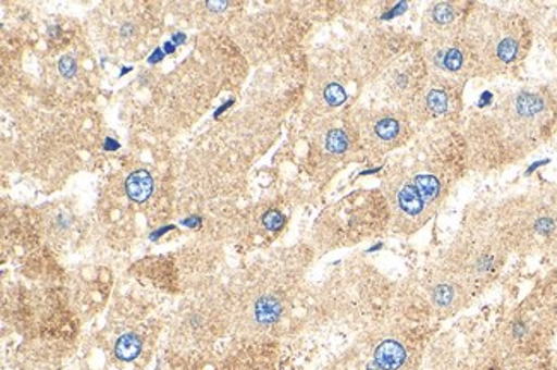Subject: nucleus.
Listing matches in <instances>:
<instances>
[{"instance_id": "nucleus-6", "label": "nucleus", "mask_w": 557, "mask_h": 370, "mask_svg": "<svg viewBox=\"0 0 557 370\" xmlns=\"http://www.w3.org/2000/svg\"><path fill=\"white\" fill-rule=\"evenodd\" d=\"M488 208L509 254L549 252L557 238V211L545 198L544 190L511 194Z\"/></svg>"}, {"instance_id": "nucleus-16", "label": "nucleus", "mask_w": 557, "mask_h": 370, "mask_svg": "<svg viewBox=\"0 0 557 370\" xmlns=\"http://www.w3.org/2000/svg\"><path fill=\"white\" fill-rule=\"evenodd\" d=\"M139 351H141V342H139L138 336H134V334L122 336L117 342V346H115V354H117L121 360H126V362L138 357Z\"/></svg>"}, {"instance_id": "nucleus-20", "label": "nucleus", "mask_w": 557, "mask_h": 370, "mask_svg": "<svg viewBox=\"0 0 557 370\" xmlns=\"http://www.w3.org/2000/svg\"><path fill=\"white\" fill-rule=\"evenodd\" d=\"M59 69H61L62 76L73 77L74 73H76V61H74L73 57H64L59 62Z\"/></svg>"}, {"instance_id": "nucleus-17", "label": "nucleus", "mask_w": 557, "mask_h": 370, "mask_svg": "<svg viewBox=\"0 0 557 370\" xmlns=\"http://www.w3.org/2000/svg\"><path fill=\"white\" fill-rule=\"evenodd\" d=\"M323 98L327 106L336 109V107H342L347 101V89H345V86L339 81H332V83H327L324 86Z\"/></svg>"}, {"instance_id": "nucleus-25", "label": "nucleus", "mask_w": 557, "mask_h": 370, "mask_svg": "<svg viewBox=\"0 0 557 370\" xmlns=\"http://www.w3.org/2000/svg\"><path fill=\"white\" fill-rule=\"evenodd\" d=\"M163 57V50H157V52L153 53V57H151L150 62L151 64H154V62L160 61Z\"/></svg>"}, {"instance_id": "nucleus-4", "label": "nucleus", "mask_w": 557, "mask_h": 370, "mask_svg": "<svg viewBox=\"0 0 557 370\" xmlns=\"http://www.w3.org/2000/svg\"><path fill=\"white\" fill-rule=\"evenodd\" d=\"M509 256L488 205H472L436 261L463 280L475 297H481L502 276Z\"/></svg>"}, {"instance_id": "nucleus-10", "label": "nucleus", "mask_w": 557, "mask_h": 370, "mask_svg": "<svg viewBox=\"0 0 557 370\" xmlns=\"http://www.w3.org/2000/svg\"><path fill=\"white\" fill-rule=\"evenodd\" d=\"M422 49L431 79L463 89L469 85V81L475 79L472 57L465 41L463 32L451 37L422 41Z\"/></svg>"}, {"instance_id": "nucleus-15", "label": "nucleus", "mask_w": 557, "mask_h": 370, "mask_svg": "<svg viewBox=\"0 0 557 370\" xmlns=\"http://www.w3.org/2000/svg\"><path fill=\"white\" fill-rule=\"evenodd\" d=\"M126 189L133 201L145 202L153 193V178L146 170H138L127 178Z\"/></svg>"}, {"instance_id": "nucleus-3", "label": "nucleus", "mask_w": 557, "mask_h": 370, "mask_svg": "<svg viewBox=\"0 0 557 370\" xmlns=\"http://www.w3.org/2000/svg\"><path fill=\"white\" fill-rule=\"evenodd\" d=\"M475 79H513L525 67L533 47V26L525 14L473 2L465 21Z\"/></svg>"}, {"instance_id": "nucleus-11", "label": "nucleus", "mask_w": 557, "mask_h": 370, "mask_svg": "<svg viewBox=\"0 0 557 370\" xmlns=\"http://www.w3.org/2000/svg\"><path fill=\"white\" fill-rule=\"evenodd\" d=\"M463 88L446 85L429 77L428 85L420 91L412 106L408 107L417 131H424L431 125L457 122L461 124L465 115Z\"/></svg>"}, {"instance_id": "nucleus-9", "label": "nucleus", "mask_w": 557, "mask_h": 370, "mask_svg": "<svg viewBox=\"0 0 557 370\" xmlns=\"http://www.w3.org/2000/svg\"><path fill=\"white\" fill-rule=\"evenodd\" d=\"M388 226H392V210L386 196L380 193H359L336 206L330 223L332 235L324 240L354 244Z\"/></svg>"}, {"instance_id": "nucleus-18", "label": "nucleus", "mask_w": 557, "mask_h": 370, "mask_svg": "<svg viewBox=\"0 0 557 370\" xmlns=\"http://www.w3.org/2000/svg\"><path fill=\"white\" fill-rule=\"evenodd\" d=\"M537 291L545 298V303L549 304L557 318V270H554V273L545 278L544 282L537 286Z\"/></svg>"}, {"instance_id": "nucleus-22", "label": "nucleus", "mask_w": 557, "mask_h": 370, "mask_svg": "<svg viewBox=\"0 0 557 370\" xmlns=\"http://www.w3.org/2000/svg\"><path fill=\"white\" fill-rule=\"evenodd\" d=\"M547 256H549L550 261H553L554 270H557V238L553 247H550L549 252H547Z\"/></svg>"}, {"instance_id": "nucleus-19", "label": "nucleus", "mask_w": 557, "mask_h": 370, "mask_svg": "<svg viewBox=\"0 0 557 370\" xmlns=\"http://www.w3.org/2000/svg\"><path fill=\"white\" fill-rule=\"evenodd\" d=\"M285 223H287V217L282 211L270 210L263 214L264 229L270 230V232H280Z\"/></svg>"}, {"instance_id": "nucleus-1", "label": "nucleus", "mask_w": 557, "mask_h": 370, "mask_svg": "<svg viewBox=\"0 0 557 370\" xmlns=\"http://www.w3.org/2000/svg\"><path fill=\"white\" fill-rule=\"evenodd\" d=\"M469 173L461 124L446 122L420 131L386 178L393 232L413 235L424 229Z\"/></svg>"}, {"instance_id": "nucleus-2", "label": "nucleus", "mask_w": 557, "mask_h": 370, "mask_svg": "<svg viewBox=\"0 0 557 370\" xmlns=\"http://www.w3.org/2000/svg\"><path fill=\"white\" fill-rule=\"evenodd\" d=\"M470 173L499 175L557 137V101L549 86H521L461 119Z\"/></svg>"}, {"instance_id": "nucleus-27", "label": "nucleus", "mask_w": 557, "mask_h": 370, "mask_svg": "<svg viewBox=\"0 0 557 370\" xmlns=\"http://www.w3.org/2000/svg\"><path fill=\"white\" fill-rule=\"evenodd\" d=\"M174 50H175L174 45H172V44L165 45V52L172 53V52H174Z\"/></svg>"}, {"instance_id": "nucleus-13", "label": "nucleus", "mask_w": 557, "mask_h": 370, "mask_svg": "<svg viewBox=\"0 0 557 370\" xmlns=\"http://www.w3.org/2000/svg\"><path fill=\"white\" fill-rule=\"evenodd\" d=\"M472 4L473 2L443 0L425 5L420 16V40H436L463 32Z\"/></svg>"}, {"instance_id": "nucleus-5", "label": "nucleus", "mask_w": 557, "mask_h": 370, "mask_svg": "<svg viewBox=\"0 0 557 370\" xmlns=\"http://www.w3.org/2000/svg\"><path fill=\"white\" fill-rule=\"evenodd\" d=\"M428 370H557L556 360L547 351L537 357L505 354L488 338L487 331L469 324H455L436 334L425 355Z\"/></svg>"}, {"instance_id": "nucleus-21", "label": "nucleus", "mask_w": 557, "mask_h": 370, "mask_svg": "<svg viewBox=\"0 0 557 370\" xmlns=\"http://www.w3.org/2000/svg\"><path fill=\"white\" fill-rule=\"evenodd\" d=\"M544 194L545 198L549 199L554 210L557 211V182L556 184H550L549 187H545Z\"/></svg>"}, {"instance_id": "nucleus-23", "label": "nucleus", "mask_w": 557, "mask_h": 370, "mask_svg": "<svg viewBox=\"0 0 557 370\" xmlns=\"http://www.w3.org/2000/svg\"><path fill=\"white\" fill-rule=\"evenodd\" d=\"M549 47H550V52L554 53V57H556V61H557V29H556V32L553 33V37H550Z\"/></svg>"}, {"instance_id": "nucleus-12", "label": "nucleus", "mask_w": 557, "mask_h": 370, "mask_svg": "<svg viewBox=\"0 0 557 370\" xmlns=\"http://www.w3.org/2000/svg\"><path fill=\"white\" fill-rule=\"evenodd\" d=\"M362 125L363 131H368L366 141L377 153L410 145L419 134L410 113L398 107L372 113L371 118L363 119Z\"/></svg>"}, {"instance_id": "nucleus-7", "label": "nucleus", "mask_w": 557, "mask_h": 370, "mask_svg": "<svg viewBox=\"0 0 557 370\" xmlns=\"http://www.w3.org/2000/svg\"><path fill=\"white\" fill-rule=\"evenodd\" d=\"M557 333V318L535 288L520 304L506 310L487 331L497 348L515 357H537L549 351Z\"/></svg>"}, {"instance_id": "nucleus-28", "label": "nucleus", "mask_w": 557, "mask_h": 370, "mask_svg": "<svg viewBox=\"0 0 557 370\" xmlns=\"http://www.w3.org/2000/svg\"><path fill=\"white\" fill-rule=\"evenodd\" d=\"M107 148L115 149V148H117V145H115V143L110 141V139H109V141H107Z\"/></svg>"}, {"instance_id": "nucleus-24", "label": "nucleus", "mask_w": 557, "mask_h": 370, "mask_svg": "<svg viewBox=\"0 0 557 370\" xmlns=\"http://www.w3.org/2000/svg\"><path fill=\"white\" fill-rule=\"evenodd\" d=\"M547 86H549L550 92H553L554 98H556L557 101V74L553 77V79H550V83Z\"/></svg>"}, {"instance_id": "nucleus-8", "label": "nucleus", "mask_w": 557, "mask_h": 370, "mask_svg": "<svg viewBox=\"0 0 557 370\" xmlns=\"http://www.w3.org/2000/svg\"><path fill=\"white\" fill-rule=\"evenodd\" d=\"M410 291L437 322L457 318L476 298L463 280L446 270L436 259L420 270Z\"/></svg>"}, {"instance_id": "nucleus-29", "label": "nucleus", "mask_w": 557, "mask_h": 370, "mask_svg": "<svg viewBox=\"0 0 557 370\" xmlns=\"http://www.w3.org/2000/svg\"><path fill=\"white\" fill-rule=\"evenodd\" d=\"M174 40L175 41H184V35H175Z\"/></svg>"}, {"instance_id": "nucleus-26", "label": "nucleus", "mask_w": 557, "mask_h": 370, "mask_svg": "<svg viewBox=\"0 0 557 370\" xmlns=\"http://www.w3.org/2000/svg\"><path fill=\"white\" fill-rule=\"evenodd\" d=\"M210 8L213 9V11H223V9L226 8V2H222V4H210Z\"/></svg>"}, {"instance_id": "nucleus-14", "label": "nucleus", "mask_w": 557, "mask_h": 370, "mask_svg": "<svg viewBox=\"0 0 557 370\" xmlns=\"http://www.w3.org/2000/svg\"><path fill=\"white\" fill-rule=\"evenodd\" d=\"M351 139L350 133L345 127H332L327 130L323 137V148L330 157L342 158L350 151Z\"/></svg>"}]
</instances>
